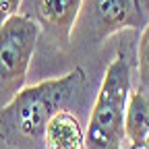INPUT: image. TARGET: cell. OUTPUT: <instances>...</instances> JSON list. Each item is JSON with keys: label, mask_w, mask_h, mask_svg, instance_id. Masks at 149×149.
Wrapping results in <instances>:
<instances>
[{"label": "cell", "mask_w": 149, "mask_h": 149, "mask_svg": "<svg viewBox=\"0 0 149 149\" xmlns=\"http://www.w3.org/2000/svg\"><path fill=\"white\" fill-rule=\"evenodd\" d=\"M87 77L74 66L62 77L27 85L0 106V139L13 149H46L50 120L66 110L85 89Z\"/></svg>", "instance_id": "6da1fadb"}, {"label": "cell", "mask_w": 149, "mask_h": 149, "mask_svg": "<svg viewBox=\"0 0 149 149\" xmlns=\"http://www.w3.org/2000/svg\"><path fill=\"white\" fill-rule=\"evenodd\" d=\"M130 95V64L124 54H116L106 68L97 97L93 102L85 130L87 149H122L124 116Z\"/></svg>", "instance_id": "7a4b0ae2"}, {"label": "cell", "mask_w": 149, "mask_h": 149, "mask_svg": "<svg viewBox=\"0 0 149 149\" xmlns=\"http://www.w3.org/2000/svg\"><path fill=\"white\" fill-rule=\"evenodd\" d=\"M40 25L27 15H13L0 25V95L6 102L25 87Z\"/></svg>", "instance_id": "3957f363"}, {"label": "cell", "mask_w": 149, "mask_h": 149, "mask_svg": "<svg viewBox=\"0 0 149 149\" xmlns=\"http://www.w3.org/2000/svg\"><path fill=\"white\" fill-rule=\"evenodd\" d=\"M77 25L93 42H102L124 29L145 27L139 0H83Z\"/></svg>", "instance_id": "277c9868"}, {"label": "cell", "mask_w": 149, "mask_h": 149, "mask_svg": "<svg viewBox=\"0 0 149 149\" xmlns=\"http://www.w3.org/2000/svg\"><path fill=\"white\" fill-rule=\"evenodd\" d=\"M81 6L83 0H35L40 21L62 40H68L72 35Z\"/></svg>", "instance_id": "5b68a950"}, {"label": "cell", "mask_w": 149, "mask_h": 149, "mask_svg": "<svg viewBox=\"0 0 149 149\" xmlns=\"http://www.w3.org/2000/svg\"><path fill=\"white\" fill-rule=\"evenodd\" d=\"M46 149H87L85 130L70 110L56 114L46 128Z\"/></svg>", "instance_id": "8992f818"}, {"label": "cell", "mask_w": 149, "mask_h": 149, "mask_svg": "<svg viewBox=\"0 0 149 149\" xmlns=\"http://www.w3.org/2000/svg\"><path fill=\"white\" fill-rule=\"evenodd\" d=\"M149 135V93L145 89L130 91L124 116V137L130 149H143Z\"/></svg>", "instance_id": "52a82bcc"}, {"label": "cell", "mask_w": 149, "mask_h": 149, "mask_svg": "<svg viewBox=\"0 0 149 149\" xmlns=\"http://www.w3.org/2000/svg\"><path fill=\"white\" fill-rule=\"evenodd\" d=\"M137 70H139V81L141 89L149 93V23L143 27L139 48H137Z\"/></svg>", "instance_id": "ba28073f"}, {"label": "cell", "mask_w": 149, "mask_h": 149, "mask_svg": "<svg viewBox=\"0 0 149 149\" xmlns=\"http://www.w3.org/2000/svg\"><path fill=\"white\" fill-rule=\"evenodd\" d=\"M21 2H23V0H0V25H2L8 17L19 13Z\"/></svg>", "instance_id": "9c48e42d"}, {"label": "cell", "mask_w": 149, "mask_h": 149, "mask_svg": "<svg viewBox=\"0 0 149 149\" xmlns=\"http://www.w3.org/2000/svg\"><path fill=\"white\" fill-rule=\"evenodd\" d=\"M143 149H149V135H147V139H145V145H143Z\"/></svg>", "instance_id": "30bf717a"}]
</instances>
